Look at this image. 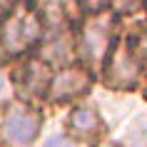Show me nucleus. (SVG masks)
<instances>
[{
  "instance_id": "obj_1",
  "label": "nucleus",
  "mask_w": 147,
  "mask_h": 147,
  "mask_svg": "<svg viewBox=\"0 0 147 147\" xmlns=\"http://www.w3.org/2000/svg\"><path fill=\"white\" fill-rule=\"evenodd\" d=\"M42 40V20L38 10L28 5H18L0 28V42L8 55H20L28 47Z\"/></svg>"
},
{
  "instance_id": "obj_2",
  "label": "nucleus",
  "mask_w": 147,
  "mask_h": 147,
  "mask_svg": "<svg viewBox=\"0 0 147 147\" xmlns=\"http://www.w3.org/2000/svg\"><path fill=\"white\" fill-rule=\"evenodd\" d=\"M40 132V115L28 105H10L3 120V137L15 147H30Z\"/></svg>"
},
{
  "instance_id": "obj_3",
  "label": "nucleus",
  "mask_w": 147,
  "mask_h": 147,
  "mask_svg": "<svg viewBox=\"0 0 147 147\" xmlns=\"http://www.w3.org/2000/svg\"><path fill=\"white\" fill-rule=\"evenodd\" d=\"M110 38H112V23L107 20V15H92L80 35V55L90 62H102Z\"/></svg>"
},
{
  "instance_id": "obj_4",
  "label": "nucleus",
  "mask_w": 147,
  "mask_h": 147,
  "mask_svg": "<svg viewBox=\"0 0 147 147\" xmlns=\"http://www.w3.org/2000/svg\"><path fill=\"white\" fill-rule=\"evenodd\" d=\"M90 90V75L82 67H67L57 78L50 80V97L53 100H72Z\"/></svg>"
},
{
  "instance_id": "obj_5",
  "label": "nucleus",
  "mask_w": 147,
  "mask_h": 147,
  "mask_svg": "<svg viewBox=\"0 0 147 147\" xmlns=\"http://www.w3.org/2000/svg\"><path fill=\"white\" fill-rule=\"evenodd\" d=\"M137 80V62L130 47H120L107 62V82L112 87H132Z\"/></svg>"
},
{
  "instance_id": "obj_6",
  "label": "nucleus",
  "mask_w": 147,
  "mask_h": 147,
  "mask_svg": "<svg viewBox=\"0 0 147 147\" xmlns=\"http://www.w3.org/2000/svg\"><path fill=\"white\" fill-rule=\"evenodd\" d=\"M70 130L78 137H92L100 132V115L95 107H78L70 115Z\"/></svg>"
},
{
  "instance_id": "obj_7",
  "label": "nucleus",
  "mask_w": 147,
  "mask_h": 147,
  "mask_svg": "<svg viewBox=\"0 0 147 147\" xmlns=\"http://www.w3.org/2000/svg\"><path fill=\"white\" fill-rule=\"evenodd\" d=\"M45 75H47V70H45V65H42V62H38V60L28 62V67H25V80H23L25 90H30V92H38V95H40L47 85H50V80H47Z\"/></svg>"
},
{
  "instance_id": "obj_8",
  "label": "nucleus",
  "mask_w": 147,
  "mask_h": 147,
  "mask_svg": "<svg viewBox=\"0 0 147 147\" xmlns=\"http://www.w3.org/2000/svg\"><path fill=\"white\" fill-rule=\"evenodd\" d=\"M65 8H67V0H45V10L47 13L65 15Z\"/></svg>"
},
{
  "instance_id": "obj_9",
  "label": "nucleus",
  "mask_w": 147,
  "mask_h": 147,
  "mask_svg": "<svg viewBox=\"0 0 147 147\" xmlns=\"http://www.w3.org/2000/svg\"><path fill=\"white\" fill-rule=\"evenodd\" d=\"M10 92H13V85H10V78L0 70V102L3 100H8L10 97Z\"/></svg>"
},
{
  "instance_id": "obj_10",
  "label": "nucleus",
  "mask_w": 147,
  "mask_h": 147,
  "mask_svg": "<svg viewBox=\"0 0 147 147\" xmlns=\"http://www.w3.org/2000/svg\"><path fill=\"white\" fill-rule=\"evenodd\" d=\"M42 147H75L72 145V140H67V137H60V135H57V137H50L45 142V145Z\"/></svg>"
},
{
  "instance_id": "obj_11",
  "label": "nucleus",
  "mask_w": 147,
  "mask_h": 147,
  "mask_svg": "<svg viewBox=\"0 0 147 147\" xmlns=\"http://www.w3.org/2000/svg\"><path fill=\"white\" fill-rule=\"evenodd\" d=\"M102 3H105V0H80V5L87 8V10H100Z\"/></svg>"
},
{
  "instance_id": "obj_12",
  "label": "nucleus",
  "mask_w": 147,
  "mask_h": 147,
  "mask_svg": "<svg viewBox=\"0 0 147 147\" xmlns=\"http://www.w3.org/2000/svg\"><path fill=\"white\" fill-rule=\"evenodd\" d=\"M115 3H117V5H120L122 10H127V8H132V5H135L137 0H115Z\"/></svg>"
}]
</instances>
